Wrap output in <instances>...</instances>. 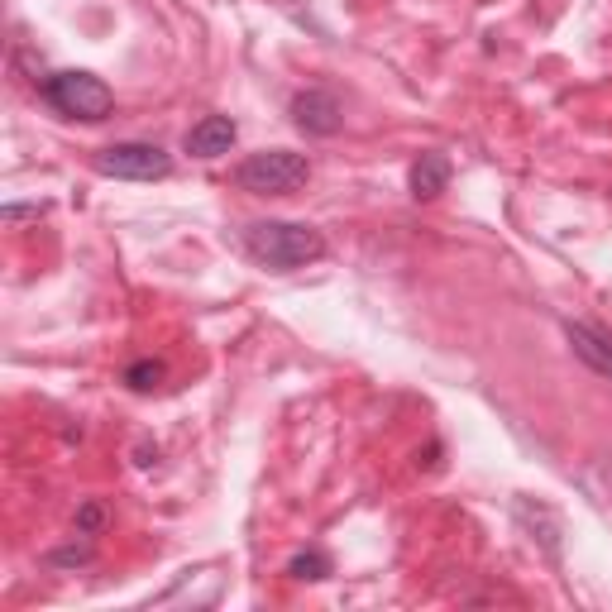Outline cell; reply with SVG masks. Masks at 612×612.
Returning <instances> with one entry per match:
<instances>
[{"label": "cell", "instance_id": "6da1fadb", "mask_svg": "<svg viewBox=\"0 0 612 612\" xmlns=\"http://www.w3.org/2000/svg\"><path fill=\"white\" fill-rule=\"evenodd\" d=\"M244 254L273 273H292L306 263L326 259V235L306 220H249L240 230Z\"/></svg>", "mask_w": 612, "mask_h": 612}, {"label": "cell", "instance_id": "7a4b0ae2", "mask_svg": "<svg viewBox=\"0 0 612 612\" xmlns=\"http://www.w3.org/2000/svg\"><path fill=\"white\" fill-rule=\"evenodd\" d=\"M39 96H44L58 115H67V120H87V125L106 120L110 110H115V91H110L96 72H82V67L39 77Z\"/></svg>", "mask_w": 612, "mask_h": 612}, {"label": "cell", "instance_id": "3957f363", "mask_svg": "<svg viewBox=\"0 0 612 612\" xmlns=\"http://www.w3.org/2000/svg\"><path fill=\"white\" fill-rule=\"evenodd\" d=\"M311 177V158L292 149H263L235 163V187L249 197H292Z\"/></svg>", "mask_w": 612, "mask_h": 612}, {"label": "cell", "instance_id": "277c9868", "mask_svg": "<svg viewBox=\"0 0 612 612\" xmlns=\"http://www.w3.org/2000/svg\"><path fill=\"white\" fill-rule=\"evenodd\" d=\"M91 168L101 177H120V182H163L173 173V153L149 139H120L110 149L91 153Z\"/></svg>", "mask_w": 612, "mask_h": 612}, {"label": "cell", "instance_id": "5b68a950", "mask_svg": "<svg viewBox=\"0 0 612 612\" xmlns=\"http://www.w3.org/2000/svg\"><path fill=\"white\" fill-rule=\"evenodd\" d=\"M292 125L306 134V139H335V134L345 130V106H340V96L326 87H306L292 96Z\"/></svg>", "mask_w": 612, "mask_h": 612}, {"label": "cell", "instance_id": "8992f818", "mask_svg": "<svg viewBox=\"0 0 612 612\" xmlns=\"http://www.w3.org/2000/svg\"><path fill=\"white\" fill-rule=\"evenodd\" d=\"M235 139H240V125L230 120V115H206L197 120L187 139H182V149L192 153V158H220V153L235 149Z\"/></svg>", "mask_w": 612, "mask_h": 612}, {"label": "cell", "instance_id": "52a82bcc", "mask_svg": "<svg viewBox=\"0 0 612 612\" xmlns=\"http://www.w3.org/2000/svg\"><path fill=\"white\" fill-rule=\"evenodd\" d=\"M565 340L574 359H584L598 378H612V340L598 326H584V321H565Z\"/></svg>", "mask_w": 612, "mask_h": 612}, {"label": "cell", "instance_id": "ba28073f", "mask_svg": "<svg viewBox=\"0 0 612 612\" xmlns=\"http://www.w3.org/2000/svg\"><path fill=\"white\" fill-rule=\"evenodd\" d=\"M450 173H455V168H450L445 153H436V149L421 153V158L412 163V173H407V192H412L416 201H436L440 192L450 187Z\"/></svg>", "mask_w": 612, "mask_h": 612}, {"label": "cell", "instance_id": "9c48e42d", "mask_svg": "<svg viewBox=\"0 0 612 612\" xmlns=\"http://www.w3.org/2000/svg\"><path fill=\"white\" fill-rule=\"evenodd\" d=\"M517 522L546 546L550 560H560V517L550 512L546 503H531V498H517Z\"/></svg>", "mask_w": 612, "mask_h": 612}, {"label": "cell", "instance_id": "30bf717a", "mask_svg": "<svg viewBox=\"0 0 612 612\" xmlns=\"http://www.w3.org/2000/svg\"><path fill=\"white\" fill-rule=\"evenodd\" d=\"M330 569L335 565H330L326 550H302V555H292V560H287V579H297V584H321Z\"/></svg>", "mask_w": 612, "mask_h": 612}, {"label": "cell", "instance_id": "8fae6325", "mask_svg": "<svg viewBox=\"0 0 612 612\" xmlns=\"http://www.w3.org/2000/svg\"><path fill=\"white\" fill-rule=\"evenodd\" d=\"M163 364H158V359H134L130 369H125V383H130L134 393H153V388H158V383H163Z\"/></svg>", "mask_w": 612, "mask_h": 612}, {"label": "cell", "instance_id": "7c38bea8", "mask_svg": "<svg viewBox=\"0 0 612 612\" xmlns=\"http://www.w3.org/2000/svg\"><path fill=\"white\" fill-rule=\"evenodd\" d=\"M48 565L53 569H82V565H91V546L82 541H72V546H63V550H48Z\"/></svg>", "mask_w": 612, "mask_h": 612}, {"label": "cell", "instance_id": "4fadbf2b", "mask_svg": "<svg viewBox=\"0 0 612 612\" xmlns=\"http://www.w3.org/2000/svg\"><path fill=\"white\" fill-rule=\"evenodd\" d=\"M72 526H77V536H96V531L106 526V507H101V503H82V507H77V517H72Z\"/></svg>", "mask_w": 612, "mask_h": 612}, {"label": "cell", "instance_id": "5bb4252c", "mask_svg": "<svg viewBox=\"0 0 612 612\" xmlns=\"http://www.w3.org/2000/svg\"><path fill=\"white\" fill-rule=\"evenodd\" d=\"M39 216H44V206H39V201H29V206H20V201L0 206V220H5V225H20V220H39Z\"/></svg>", "mask_w": 612, "mask_h": 612}]
</instances>
